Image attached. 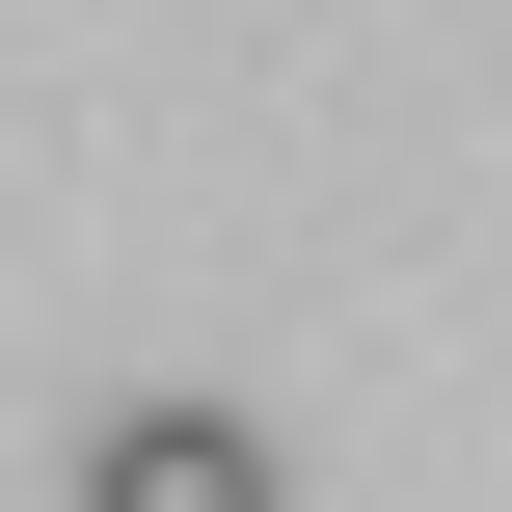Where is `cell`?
<instances>
[{"label":"cell","mask_w":512,"mask_h":512,"mask_svg":"<svg viewBox=\"0 0 512 512\" xmlns=\"http://www.w3.org/2000/svg\"><path fill=\"white\" fill-rule=\"evenodd\" d=\"M81 512H270V432L243 405H108L81 432Z\"/></svg>","instance_id":"cell-1"}]
</instances>
